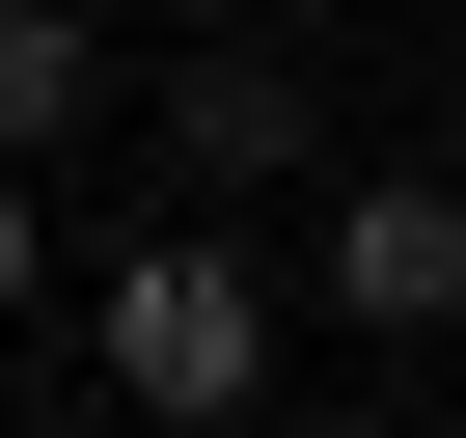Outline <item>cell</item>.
<instances>
[{"label":"cell","mask_w":466,"mask_h":438,"mask_svg":"<svg viewBox=\"0 0 466 438\" xmlns=\"http://www.w3.org/2000/svg\"><path fill=\"white\" fill-rule=\"evenodd\" d=\"M302 274H329V329H384V356H411V329L466 302V192H439V164H357V192H329V247H302Z\"/></svg>","instance_id":"7a4b0ae2"},{"label":"cell","mask_w":466,"mask_h":438,"mask_svg":"<svg viewBox=\"0 0 466 438\" xmlns=\"http://www.w3.org/2000/svg\"><path fill=\"white\" fill-rule=\"evenodd\" d=\"M83 383H110L137 438H248V411H275V247H248V219L83 247Z\"/></svg>","instance_id":"6da1fadb"},{"label":"cell","mask_w":466,"mask_h":438,"mask_svg":"<svg viewBox=\"0 0 466 438\" xmlns=\"http://www.w3.org/2000/svg\"><path fill=\"white\" fill-rule=\"evenodd\" d=\"M165 164H192V219H248L302 164V55H165Z\"/></svg>","instance_id":"3957f363"},{"label":"cell","mask_w":466,"mask_h":438,"mask_svg":"<svg viewBox=\"0 0 466 438\" xmlns=\"http://www.w3.org/2000/svg\"><path fill=\"white\" fill-rule=\"evenodd\" d=\"M56 302V164H0V329Z\"/></svg>","instance_id":"5b68a950"},{"label":"cell","mask_w":466,"mask_h":438,"mask_svg":"<svg viewBox=\"0 0 466 438\" xmlns=\"http://www.w3.org/2000/svg\"><path fill=\"white\" fill-rule=\"evenodd\" d=\"M83 110H110V28L83 0H0V164H83Z\"/></svg>","instance_id":"277c9868"}]
</instances>
